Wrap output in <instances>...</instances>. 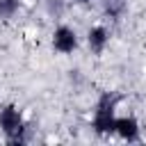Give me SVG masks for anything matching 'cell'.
<instances>
[{"mask_svg": "<svg viewBox=\"0 0 146 146\" xmlns=\"http://www.w3.org/2000/svg\"><path fill=\"white\" fill-rule=\"evenodd\" d=\"M21 7V0H0V21L11 18Z\"/></svg>", "mask_w": 146, "mask_h": 146, "instance_id": "obj_7", "label": "cell"}, {"mask_svg": "<svg viewBox=\"0 0 146 146\" xmlns=\"http://www.w3.org/2000/svg\"><path fill=\"white\" fill-rule=\"evenodd\" d=\"M107 41H110V32L103 25H94L87 32V46L94 55H103V50L107 48Z\"/></svg>", "mask_w": 146, "mask_h": 146, "instance_id": "obj_5", "label": "cell"}, {"mask_svg": "<svg viewBox=\"0 0 146 146\" xmlns=\"http://www.w3.org/2000/svg\"><path fill=\"white\" fill-rule=\"evenodd\" d=\"M0 132L7 144L21 146L30 141V123L25 121L23 112L16 105H2L0 107Z\"/></svg>", "mask_w": 146, "mask_h": 146, "instance_id": "obj_1", "label": "cell"}, {"mask_svg": "<svg viewBox=\"0 0 146 146\" xmlns=\"http://www.w3.org/2000/svg\"><path fill=\"white\" fill-rule=\"evenodd\" d=\"M52 48L62 55H71L78 48V34L68 25H57L52 32Z\"/></svg>", "mask_w": 146, "mask_h": 146, "instance_id": "obj_4", "label": "cell"}, {"mask_svg": "<svg viewBox=\"0 0 146 146\" xmlns=\"http://www.w3.org/2000/svg\"><path fill=\"white\" fill-rule=\"evenodd\" d=\"M98 2H100L103 14L112 21H119L128 9V0H98Z\"/></svg>", "mask_w": 146, "mask_h": 146, "instance_id": "obj_6", "label": "cell"}, {"mask_svg": "<svg viewBox=\"0 0 146 146\" xmlns=\"http://www.w3.org/2000/svg\"><path fill=\"white\" fill-rule=\"evenodd\" d=\"M116 105H119V96L112 91L100 94V98L96 100L94 107V119H91V128L96 135L107 137L114 135V123H116Z\"/></svg>", "mask_w": 146, "mask_h": 146, "instance_id": "obj_2", "label": "cell"}, {"mask_svg": "<svg viewBox=\"0 0 146 146\" xmlns=\"http://www.w3.org/2000/svg\"><path fill=\"white\" fill-rule=\"evenodd\" d=\"M114 135L121 139V141H128V144H137L141 139V128H139V121L135 116H116V123H114Z\"/></svg>", "mask_w": 146, "mask_h": 146, "instance_id": "obj_3", "label": "cell"}]
</instances>
